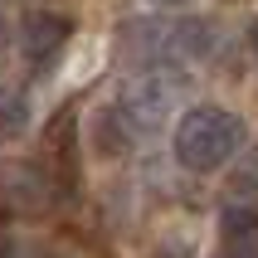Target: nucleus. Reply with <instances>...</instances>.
<instances>
[{"label": "nucleus", "instance_id": "obj_12", "mask_svg": "<svg viewBox=\"0 0 258 258\" xmlns=\"http://www.w3.org/2000/svg\"><path fill=\"white\" fill-rule=\"evenodd\" d=\"M0 44H5V29H0Z\"/></svg>", "mask_w": 258, "mask_h": 258}, {"label": "nucleus", "instance_id": "obj_9", "mask_svg": "<svg viewBox=\"0 0 258 258\" xmlns=\"http://www.w3.org/2000/svg\"><path fill=\"white\" fill-rule=\"evenodd\" d=\"M248 44H253V58H258V20H253V29H248Z\"/></svg>", "mask_w": 258, "mask_h": 258}, {"label": "nucleus", "instance_id": "obj_1", "mask_svg": "<svg viewBox=\"0 0 258 258\" xmlns=\"http://www.w3.org/2000/svg\"><path fill=\"white\" fill-rule=\"evenodd\" d=\"M171 146H175V161H180L185 171L210 175V171H219V166H224V161L244 146V122H239L229 107L200 102V107L180 112Z\"/></svg>", "mask_w": 258, "mask_h": 258}, {"label": "nucleus", "instance_id": "obj_2", "mask_svg": "<svg viewBox=\"0 0 258 258\" xmlns=\"http://www.w3.org/2000/svg\"><path fill=\"white\" fill-rule=\"evenodd\" d=\"M180 73H171V69H151V73H142V78H132V88L122 93V112L132 117V127L142 132V127H161L166 117L175 112V102H180Z\"/></svg>", "mask_w": 258, "mask_h": 258}, {"label": "nucleus", "instance_id": "obj_6", "mask_svg": "<svg viewBox=\"0 0 258 258\" xmlns=\"http://www.w3.org/2000/svg\"><path fill=\"white\" fill-rule=\"evenodd\" d=\"M215 258H258V210L224 205L219 210V253Z\"/></svg>", "mask_w": 258, "mask_h": 258}, {"label": "nucleus", "instance_id": "obj_4", "mask_svg": "<svg viewBox=\"0 0 258 258\" xmlns=\"http://www.w3.org/2000/svg\"><path fill=\"white\" fill-rule=\"evenodd\" d=\"M0 200L15 215H44L58 200V185L39 161H10V166H0Z\"/></svg>", "mask_w": 258, "mask_h": 258}, {"label": "nucleus", "instance_id": "obj_8", "mask_svg": "<svg viewBox=\"0 0 258 258\" xmlns=\"http://www.w3.org/2000/svg\"><path fill=\"white\" fill-rule=\"evenodd\" d=\"M29 127V93L20 83H0V142L25 137Z\"/></svg>", "mask_w": 258, "mask_h": 258}, {"label": "nucleus", "instance_id": "obj_10", "mask_svg": "<svg viewBox=\"0 0 258 258\" xmlns=\"http://www.w3.org/2000/svg\"><path fill=\"white\" fill-rule=\"evenodd\" d=\"M5 253H10V239H5V234H0V258H5Z\"/></svg>", "mask_w": 258, "mask_h": 258}, {"label": "nucleus", "instance_id": "obj_11", "mask_svg": "<svg viewBox=\"0 0 258 258\" xmlns=\"http://www.w3.org/2000/svg\"><path fill=\"white\" fill-rule=\"evenodd\" d=\"M156 5H185V0H156Z\"/></svg>", "mask_w": 258, "mask_h": 258}, {"label": "nucleus", "instance_id": "obj_3", "mask_svg": "<svg viewBox=\"0 0 258 258\" xmlns=\"http://www.w3.org/2000/svg\"><path fill=\"white\" fill-rule=\"evenodd\" d=\"M73 34V20L58 10H44V5H34V10L20 15V54H25V63L34 73L49 69L58 54H63V44H69Z\"/></svg>", "mask_w": 258, "mask_h": 258}, {"label": "nucleus", "instance_id": "obj_5", "mask_svg": "<svg viewBox=\"0 0 258 258\" xmlns=\"http://www.w3.org/2000/svg\"><path fill=\"white\" fill-rule=\"evenodd\" d=\"M44 171L54 175L58 195H73L78 190V117L73 112H58L44 132Z\"/></svg>", "mask_w": 258, "mask_h": 258}, {"label": "nucleus", "instance_id": "obj_7", "mask_svg": "<svg viewBox=\"0 0 258 258\" xmlns=\"http://www.w3.org/2000/svg\"><path fill=\"white\" fill-rule=\"evenodd\" d=\"M98 151L102 156H127V146H132V137H137V127H132V117L122 112V107H102L98 112Z\"/></svg>", "mask_w": 258, "mask_h": 258}]
</instances>
